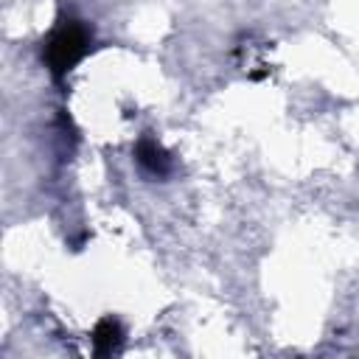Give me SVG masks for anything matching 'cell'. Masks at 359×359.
I'll return each mask as SVG.
<instances>
[{"label": "cell", "instance_id": "3", "mask_svg": "<svg viewBox=\"0 0 359 359\" xmlns=\"http://www.w3.org/2000/svg\"><path fill=\"white\" fill-rule=\"evenodd\" d=\"M123 342V328L115 317H104L95 323L93 328V351L95 356H109L112 351H118V345Z\"/></svg>", "mask_w": 359, "mask_h": 359}, {"label": "cell", "instance_id": "1", "mask_svg": "<svg viewBox=\"0 0 359 359\" xmlns=\"http://www.w3.org/2000/svg\"><path fill=\"white\" fill-rule=\"evenodd\" d=\"M90 42H93L90 28L81 20L76 17L59 20L42 42V62L53 73V79H62L87 56Z\"/></svg>", "mask_w": 359, "mask_h": 359}, {"label": "cell", "instance_id": "2", "mask_svg": "<svg viewBox=\"0 0 359 359\" xmlns=\"http://www.w3.org/2000/svg\"><path fill=\"white\" fill-rule=\"evenodd\" d=\"M135 160H137V165L146 171V174H151V177H168L171 174V154L151 137V135H143L140 140H137V146H135Z\"/></svg>", "mask_w": 359, "mask_h": 359}]
</instances>
